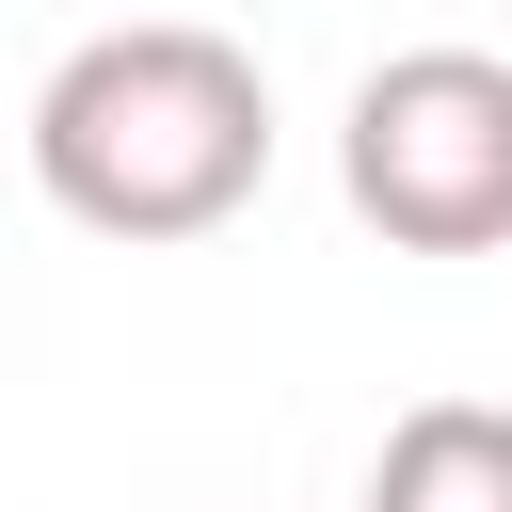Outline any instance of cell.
Returning <instances> with one entry per match:
<instances>
[{"instance_id":"obj_3","label":"cell","mask_w":512,"mask_h":512,"mask_svg":"<svg viewBox=\"0 0 512 512\" xmlns=\"http://www.w3.org/2000/svg\"><path fill=\"white\" fill-rule=\"evenodd\" d=\"M368 512H512V400H416L368 448Z\"/></svg>"},{"instance_id":"obj_1","label":"cell","mask_w":512,"mask_h":512,"mask_svg":"<svg viewBox=\"0 0 512 512\" xmlns=\"http://www.w3.org/2000/svg\"><path fill=\"white\" fill-rule=\"evenodd\" d=\"M272 176V80L208 16H128L80 32L32 80V192L96 240H208Z\"/></svg>"},{"instance_id":"obj_2","label":"cell","mask_w":512,"mask_h":512,"mask_svg":"<svg viewBox=\"0 0 512 512\" xmlns=\"http://www.w3.org/2000/svg\"><path fill=\"white\" fill-rule=\"evenodd\" d=\"M336 192L400 256H496L512 240V64L496 48H384L336 112Z\"/></svg>"}]
</instances>
